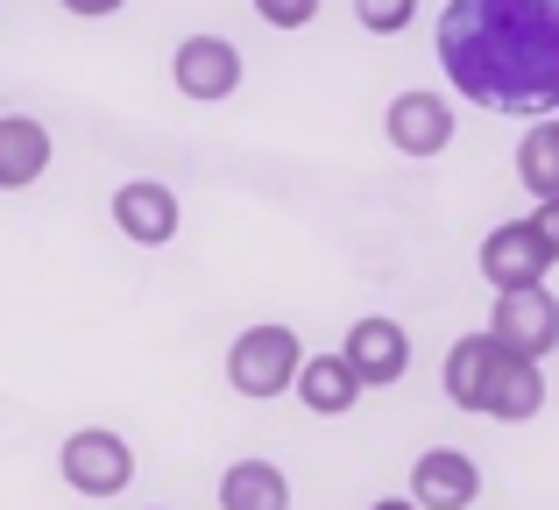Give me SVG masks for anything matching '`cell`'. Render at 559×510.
I'll return each instance as SVG.
<instances>
[{"label":"cell","instance_id":"1","mask_svg":"<svg viewBox=\"0 0 559 510\" xmlns=\"http://www.w3.org/2000/svg\"><path fill=\"white\" fill-rule=\"evenodd\" d=\"M439 64L467 107L546 121L559 107V0H447Z\"/></svg>","mask_w":559,"mask_h":510},{"label":"cell","instance_id":"2","mask_svg":"<svg viewBox=\"0 0 559 510\" xmlns=\"http://www.w3.org/2000/svg\"><path fill=\"white\" fill-rule=\"evenodd\" d=\"M298 361H305V341L290 327H276V319H262V327H248L241 341L227 347V383L241 390V398H284L290 390V376H298Z\"/></svg>","mask_w":559,"mask_h":510},{"label":"cell","instance_id":"3","mask_svg":"<svg viewBox=\"0 0 559 510\" xmlns=\"http://www.w3.org/2000/svg\"><path fill=\"white\" fill-rule=\"evenodd\" d=\"M57 469H64V483L79 489V497L107 503V497H121V489L135 483V447H128L121 432H107V426H79L64 440V454H57Z\"/></svg>","mask_w":559,"mask_h":510},{"label":"cell","instance_id":"4","mask_svg":"<svg viewBox=\"0 0 559 510\" xmlns=\"http://www.w3.org/2000/svg\"><path fill=\"white\" fill-rule=\"evenodd\" d=\"M481 333H489L496 347H510V355L546 361L559 347V298L546 284H510V290H496V312H489Z\"/></svg>","mask_w":559,"mask_h":510},{"label":"cell","instance_id":"5","mask_svg":"<svg viewBox=\"0 0 559 510\" xmlns=\"http://www.w3.org/2000/svg\"><path fill=\"white\" fill-rule=\"evenodd\" d=\"M538 412H546V361L496 347L489 383H481V398H475V418H496V426H524V418H538Z\"/></svg>","mask_w":559,"mask_h":510},{"label":"cell","instance_id":"6","mask_svg":"<svg viewBox=\"0 0 559 510\" xmlns=\"http://www.w3.org/2000/svg\"><path fill=\"white\" fill-rule=\"evenodd\" d=\"M341 361L355 369L361 390H390V383H404V376H411V333L396 327V319L369 312V319H355V327H347Z\"/></svg>","mask_w":559,"mask_h":510},{"label":"cell","instance_id":"7","mask_svg":"<svg viewBox=\"0 0 559 510\" xmlns=\"http://www.w3.org/2000/svg\"><path fill=\"white\" fill-rule=\"evenodd\" d=\"M170 79H178L185 99L219 107V99L241 93V50H234L227 36H185L178 50H170Z\"/></svg>","mask_w":559,"mask_h":510},{"label":"cell","instance_id":"8","mask_svg":"<svg viewBox=\"0 0 559 510\" xmlns=\"http://www.w3.org/2000/svg\"><path fill=\"white\" fill-rule=\"evenodd\" d=\"M382 135H390L396 156H439L453 142V107L439 93H425V85H411V93H396L382 107Z\"/></svg>","mask_w":559,"mask_h":510},{"label":"cell","instance_id":"9","mask_svg":"<svg viewBox=\"0 0 559 510\" xmlns=\"http://www.w3.org/2000/svg\"><path fill=\"white\" fill-rule=\"evenodd\" d=\"M114 227H121L135 249H170V241H178V227H185V206H178V192H170V185L135 178V185H121V192H114Z\"/></svg>","mask_w":559,"mask_h":510},{"label":"cell","instance_id":"10","mask_svg":"<svg viewBox=\"0 0 559 510\" xmlns=\"http://www.w3.org/2000/svg\"><path fill=\"white\" fill-rule=\"evenodd\" d=\"M475 497H481L475 454H461V447H425V454L411 461V503L418 510H467Z\"/></svg>","mask_w":559,"mask_h":510},{"label":"cell","instance_id":"11","mask_svg":"<svg viewBox=\"0 0 559 510\" xmlns=\"http://www.w3.org/2000/svg\"><path fill=\"white\" fill-rule=\"evenodd\" d=\"M481 276H489L496 290H510V284H546V249H538V235H532V221H503V227H489L481 235Z\"/></svg>","mask_w":559,"mask_h":510},{"label":"cell","instance_id":"12","mask_svg":"<svg viewBox=\"0 0 559 510\" xmlns=\"http://www.w3.org/2000/svg\"><path fill=\"white\" fill-rule=\"evenodd\" d=\"M290 390H298V404L319 412V418H347L361 404V383H355V369L341 361V347H333V355H305L298 376H290Z\"/></svg>","mask_w":559,"mask_h":510},{"label":"cell","instance_id":"13","mask_svg":"<svg viewBox=\"0 0 559 510\" xmlns=\"http://www.w3.org/2000/svg\"><path fill=\"white\" fill-rule=\"evenodd\" d=\"M50 170V128L28 114H0V192H28Z\"/></svg>","mask_w":559,"mask_h":510},{"label":"cell","instance_id":"14","mask_svg":"<svg viewBox=\"0 0 559 510\" xmlns=\"http://www.w3.org/2000/svg\"><path fill=\"white\" fill-rule=\"evenodd\" d=\"M219 510H290V475L276 461H234L219 475Z\"/></svg>","mask_w":559,"mask_h":510},{"label":"cell","instance_id":"15","mask_svg":"<svg viewBox=\"0 0 559 510\" xmlns=\"http://www.w3.org/2000/svg\"><path fill=\"white\" fill-rule=\"evenodd\" d=\"M489 361H496V341L489 333H461V341L447 347V398L461 404V412H475V398H481V383H489Z\"/></svg>","mask_w":559,"mask_h":510},{"label":"cell","instance_id":"16","mask_svg":"<svg viewBox=\"0 0 559 510\" xmlns=\"http://www.w3.org/2000/svg\"><path fill=\"white\" fill-rule=\"evenodd\" d=\"M518 185L532 199L559 192V128L552 121H524V135H518Z\"/></svg>","mask_w":559,"mask_h":510},{"label":"cell","instance_id":"17","mask_svg":"<svg viewBox=\"0 0 559 510\" xmlns=\"http://www.w3.org/2000/svg\"><path fill=\"white\" fill-rule=\"evenodd\" d=\"M355 22L369 28V36H404V28L418 22V0H355Z\"/></svg>","mask_w":559,"mask_h":510},{"label":"cell","instance_id":"18","mask_svg":"<svg viewBox=\"0 0 559 510\" xmlns=\"http://www.w3.org/2000/svg\"><path fill=\"white\" fill-rule=\"evenodd\" d=\"M255 14H262L270 28H305V22L319 14V0H255Z\"/></svg>","mask_w":559,"mask_h":510},{"label":"cell","instance_id":"19","mask_svg":"<svg viewBox=\"0 0 559 510\" xmlns=\"http://www.w3.org/2000/svg\"><path fill=\"white\" fill-rule=\"evenodd\" d=\"M532 235H538V249H546V262H559V192H552V199H538Z\"/></svg>","mask_w":559,"mask_h":510},{"label":"cell","instance_id":"20","mask_svg":"<svg viewBox=\"0 0 559 510\" xmlns=\"http://www.w3.org/2000/svg\"><path fill=\"white\" fill-rule=\"evenodd\" d=\"M128 0H64V14H79V22H107V14H121Z\"/></svg>","mask_w":559,"mask_h":510},{"label":"cell","instance_id":"21","mask_svg":"<svg viewBox=\"0 0 559 510\" xmlns=\"http://www.w3.org/2000/svg\"><path fill=\"white\" fill-rule=\"evenodd\" d=\"M369 510H418V503H411V497H376Z\"/></svg>","mask_w":559,"mask_h":510},{"label":"cell","instance_id":"22","mask_svg":"<svg viewBox=\"0 0 559 510\" xmlns=\"http://www.w3.org/2000/svg\"><path fill=\"white\" fill-rule=\"evenodd\" d=\"M546 121H552V128H559V107H552V114H546Z\"/></svg>","mask_w":559,"mask_h":510}]
</instances>
